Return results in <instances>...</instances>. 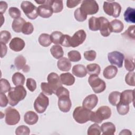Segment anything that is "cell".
Here are the masks:
<instances>
[{"mask_svg": "<svg viewBox=\"0 0 135 135\" xmlns=\"http://www.w3.org/2000/svg\"><path fill=\"white\" fill-rule=\"evenodd\" d=\"M26 94V91L23 85L11 88L7 95L8 103L13 107L15 106L20 101L24 99Z\"/></svg>", "mask_w": 135, "mask_h": 135, "instance_id": "obj_1", "label": "cell"}, {"mask_svg": "<svg viewBox=\"0 0 135 135\" xmlns=\"http://www.w3.org/2000/svg\"><path fill=\"white\" fill-rule=\"evenodd\" d=\"M92 111L83 107L75 108L73 112V118L78 123L83 124L91 120Z\"/></svg>", "mask_w": 135, "mask_h": 135, "instance_id": "obj_2", "label": "cell"}, {"mask_svg": "<svg viewBox=\"0 0 135 135\" xmlns=\"http://www.w3.org/2000/svg\"><path fill=\"white\" fill-rule=\"evenodd\" d=\"M111 115V109L108 106L103 105L100 107L96 111H92L90 121L97 123H100L103 120L109 119Z\"/></svg>", "mask_w": 135, "mask_h": 135, "instance_id": "obj_3", "label": "cell"}, {"mask_svg": "<svg viewBox=\"0 0 135 135\" xmlns=\"http://www.w3.org/2000/svg\"><path fill=\"white\" fill-rule=\"evenodd\" d=\"M88 82L95 93H101L106 89L105 82L97 75H90L88 79Z\"/></svg>", "mask_w": 135, "mask_h": 135, "instance_id": "obj_4", "label": "cell"}, {"mask_svg": "<svg viewBox=\"0 0 135 135\" xmlns=\"http://www.w3.org/2000/svg\"><path fill=\"white\" fill-rule=\"evenodd\" d=\"M103 8L107 15L115 18L120 16L121 11V5L115 2H104Z\"/></svg>", "mask_w": 135, "mask_h": 135, "instance_id": "obj_5", "label": "cell"}, {"mask_svg": "<svg viewBox=\"0 0 135 135\" xmlns=\"http://www.w3.org/2000/svg\"><path fill=\"white\" fill-rule=\"evenodd\" d=\"M80 9L85 15H93L99 11V5L94 0H84L82 2Z\"/></svg>", "mask_w": 135, "mask_h": 135, "instance_id": "obj_6", "label": "cell"}, {"mask_svg": "<svg viewBox=\"0 0 135 135\" xmlns=\"http://www.w3.org/2000/svg\"><path fill=\"white\" fill-rule=\"evenodd\" d=\"M49 104V98L43 92L39 94L34 103L35 110L38 113H42L45 111Z\"/></svg>", "mask_w": 135, "mask_h": 135, "instance_id": "obj_7", "label": "cell"}, {"mask_svg": "<svg viewBox=\"0 0 135 135\" xmlns=\"http://www.w3.org/2000/svg\"><path fill=\"white\" fill-rule=\"evenodd\" d=\"M21 8L29 19L35 20L38 15L37 7L30 1H23L21 4Z\"/></svg>", "mask_w": 135, "mask_h": 135, "instance_id": "obj_8", "label": "cell"}, {"mask_svg": "<svg viewBox=\"0 0 135 135\" xmlns=\"http://www.w3.org/2000/svg\"><path fill=\"white\" fill-rule=\"evenodd\" d=\"M5 122L9 126H14L17 124L20 120L19 112L15 109L11 107L7 108L5 111Z\"/></svg>", "mask_w": 135, "mask_h": 135, "instance_id": "obj_9", "label": "cell"}, {"mask_svg": "<svg viewBox=\"0 0 135 135\" xmlns=\"http://www.w3.org/2000/svg\"><path fill=\"white\" fill-rule=\"evenodd\" d=\"M57 98V105L60 111L65 113L69 112L72 106V102L70 98V93L60 95Z\"/></svg>", "mask_w": 135, "mask_h": 135, "instance_id": "obj_10", "label": "cell"}, {"mask_svg": "<svg viewBox=\"0 0 135 135\" xmlns=\"http://www.w3.org/2000/svg\"><path fill=\"white\" fill-rule=\"evenodd\" d=\"M47 83L53 92V93L55 94L56 90L62 86V82L59 75L54 72H51L49 74L47 78Z\"/></svg>", "mask_w": 135, "mask_h": 135, "instance_id": "obj_11", "label": "cell"}, {"mask_svg": "<svg viewBox=\"0 0 135 135\" xmlns=\"http://www.w3.org/2000/svg\"><path fill=\"white\" fill-rule=\"evenodd\" d=\"M108 59L111 64L115 65L119 68H121L123 65L124 56L123 53L115 51L108 54Z\"/></svg>", "mask_w": 135, "mask_h": 135, "instance_id": "obj_12", "label": "cell"}, {"mask_svg": "<svg viewBox=\"0 0 135 135\" xmlns=\"http://www.w3.org/2000/svg\"><path fill=\"white\" fill-rule=\"evenodd\" d=\"M86 37L85 32L83 30H80L76 31L73 34V36H71L70 45L71 47H75L82 44L85 41Z\"/></svg>", "mask_w": 135, "mask_h": 135, "instance_id": "obj_13", "label": "cell"}, {"mask_svg": "<svg viewBox=\"0 0 135 135\" xmlns=\"http://www.w3.org/2000/svg\"><path fill=\"white\" fill-rule=\"evenodd\" d=\"M50 0L44 1V3L37 7V13L39 16L42 18H49L53 13V10L49 4Z\"/></svg>", "mask_w": 135, "mask_h": 135, "instance_id": "obj_14", "label": "cell"}, {"mask_svg": "<svg viewBox=\"0 0 135 135\" xmlns=\"http://www.w3.org/2000/svg\"><path fill=\"white\" fill-rule=\"evenodd\" d=\"M98 20L99 22V30L100 31L101 34L104 37L109 36L111 31L110 26V22L108 19L103 16H100L98 17Z\"/></svg>", "mask_w": 135, "mask_h": 135, "instance_id": "obj_15", "label": "cell"}, {"mask_svg": "<svg viewBox=\"0 0 135 135\" xmlns=\"http://www.w3.org/2000/svg\"><path fill=\"white\" fill-rule=\"evenodd\" d=\"M98 97L94 94H90L86 96L83 100L82 102V107L91 110L95 108L98 104Z\"/></svg>", "mask_w": 135, "mask_h": 135, "instance_id": "obj_16", "label": "cell"}, {"mask_svg": "<svg viewBox=\"0 0 135 135\" xmlns=\"http://www.w3.org/2000/svg\"><path fill=\"white\" fill-rule=\"evenodd\" d=\"M25 45V42L23 39L18 37H15L11 41L9 47L15 52H20L24 48Z\"/></svg>", "mask_w": 135, "mask_h": 135, "instance_id": "obj_17", "label": "cell"}, {"mask_svg": "<svg viewBox=\"0 0 135 135\" xmlns=\"http://www.w3.org/2000/svg\"><path fill=\"white\" fill-rule=\"evenodd\" d=\"M134 101V90H126L120 94V102L123 104H129Z\"/></svg>", "mask_w": 135, "mask_h": 135, "instance_id": "obj_18", "label": "cell"}, {"mask_svg": "<svg viewBox=\"0 0 135 135\" xmlns=\"http://www.w3.org/2000/svg\"><path fill=\"white\" fill-rule=\"evenodd\" d=\"M100 128L102 134L104 135H113L115 133L116 130L115 125L111 122L102 123Z\"/></svg>", "mask_w": 135, "mask_h": 135, "instance_id": "obj_19", "label": "cell"}, {"mask_svg": "<svg viewBox=\"0 0 135 135\" xmlns=\"http://www.w3.org/2000/svg\"><path fill=\"white\" fill-rule=\"evenodd\" d=\"M38 120V115L32 111L26 112L24 115V122L28 125H33L36 123Z\"/></svg>", "mask_w": 135, "mask_h": 135, "instance_id": "obj_20", "label": "cell"}, {"mask_svg": "<svg viewBox=\"0 0 135 135\" xmlns=\"http://www.w3.org/2000/svg\"><path fill=\"white\" fill-rule=\"evenodd\" d=\"M58 69L62 71H69L71 68V63L69 59L63 57L60 59L57 62Z\"/></svg>", "mask_w": 135, "mask_h": 135, "instance_id": "obj_21", "label": "cell"}, {"mask_svg": "<svg viewBox=\"0 0 135 135\" xmlns=\"http://www.w3.org/2000/svg\"><path fill=\"white\" fill-rule=\"evenodd\" d=\"M60 78L62 83L65 85L71 86L75 82L74 76L69 72L62 73L60 75Z\"/></svg>", "mask_w": 135, "mask_h": 135, "instance_id": "obj_22", "label": "cell"}, {"mask_svg": "<svg viewBox=\"0 0 135 135\" xmlns=\"http://www.w3.org/2000/svg\"><path fill=\"white\" fill-rule=\"evenodd\" d=\"M118 73V69L114 65H109L103 70V76L107 79H111L115 76Z\"/></svg>", "mask_w": 135, "mask_h": 135, "instance_id": "obj_23", "label": "cell"}, {"mask_svg": "<svg viewBox=\"0 0 135 135\" xmlns=\"http://www.w3.org/2000/svg\"><path fill=\"white\" fill-rule=\"evenodd\" d=\"M72 73L78 78H83L86 76L87 71L85 67L82 64H76L72 68Z\"/></svg>", "mask_w": 135, "mask_h": 135, "instance_id": "obj_24", "label": "cell"}, {"mask_svg": "<svg viewBox=\"0 0 135 135\" xmlns=\"http://www.w3.org/2000/svg\"><path fill=\"white\" fill-rule=\"evenodd\" d=\"M110 26L111 32L114 33H120L124 28L123 23L120 20L117 19L112 20L110 22Z\"/></svg>", "mask_w": 135, "mask_h": 135, "instance_id": "obj_25", "label": "cell"}, {"mask_svg": "<svg viewBox=\"0 0 135 135\" xmlns=\"http://www.w3.org/2000/svg\"><path fill=\"white\" fill-rule=\"evenodd\" d=\"M124 20L129 23H135V9L134 8L128 7L125 11L124 14Z\"/></svg>", "mask_w": 135, "mask_h": 135, "instance_id": "obj_26", "label": "cell"}, {"mask_svg": "<svg viewBox=\"0 0 135 135\" xmlns=\"http://www.w3.org/2000/svg\"><path fill=\"white\" fill-rule=\"evenodd\" d=\"M26 60L25 58L22 55H18L14 60V65L18 70H23L24 72H26L25 68L27 66L26 65Z\"/></svg>", "mask_w": 135, "mask_h": 135, "instance_id": "obj_27", "label": "cell"}, {"mask_svg": "<svg viewBox=\"0 0 135 135\" xmlns=\"http://www.w3.org/2000/svg\"><path fill=\"white\" fill-rule=\"evenodd\" d=\"M26 22L22 17L15 19L12 24V28L13 30L16 33H20L22 31L23 27Z\"/></svg>", "mask_w": 135, "mask_h": 135, "instance_id": "obj_28", "label": "cell"}, {"mask_svg": "<svg viewBox=\"0 0 135 135\" xmlns=\"http://www.w3.org/2000/svg\"><path fill=\"white\" fill-rule=\"evenodd\" d=\"M50 52L52 56L56 59L62 58L64 54L63 49L60 45H53L50 49Z\"/></svg>", "mask_w": 135, "mask_h": 135, "instance_id": "obj_29", "label": "cell"}, {"mask_svg": "<svg viewBox=\"0 0 135 135\" xmlns=\"http://www.w3.org/2000/svg\"><path fill=\"white\" fill-rule=\"evenodd\" d=\"M25 78L24 75L20 72L15 73L12 77V82L15 86L23 85L25 83Z\"/></svg>", "mask_w": 135, "mask_h": 135, "instance_id": "obj_30", "label": "cell"}, {"mask_svg": "<svg viewBox=\"0 0 135 135\" xmlns=\"http://www.w3.org/2000/svg\"><path fill=\"white\" fill-rule=\"evenodd\" d=\"M49 4L53 10V13H54L61 12L63 8V4L62 1L50 0Z\"/></svg>", "mask_w": 135, "mask_h": 135, "instance_id": "obj_31", "label": "cell"}, {"mask_svg": "<svg viewBox=\"0 0 135 135\" xmlns=\"http://www.w3.org/2000/svg\"><path fill=\"white\" fill-rule=\"evenodd\" d=\"M86 69L87 73L90 75H98L101 71L100 65L97 63H92L87 65Z\"/></svg>", "mask_w": 135, "mask_h": 135, "instance_id": "obj_32", "label": "cell"}, {"mask_svg": "<svg viewBox=\"0 0 135 135\" xmlns=\"http://www.w3.org/2000/svg\"><path fill=\"white\" fill-rule=\"evenodd\" d=\"M121 93L119 91H113L111 92L108 97L109 102L113 106H116L120 102Z\"/></svg>", "mask_w": 135, "mask_h": 135, "instance_id": "obj_33", "label": "cell"}, {"mask_svg": "<svg viewBox=\"0 0 135 135\" xmlns=\"http://www.w3.org/2000/svg\"><path fill=\"white\" fill-rule=\"evenodd\" d=\"M38 42L43 47L49 46L52 43L50 35L47 33L41 34L38 37Z\"/></svg>", "mask_w": 135, "mask_h": 135, "instance_id": "obj_34", "label": "cell"}, {"mask_svg": "<svg viewBox=\"0 0 135 135\" xmlns=\"http://www.w3.org/2000/svg\"><path fill=\"white\" fill-rule=\"evenodd\" d=\"M89 28L91 31H97L99 30V22L98 18L94 16L91 17L89 20Z\"/></svg>", "mask_w": 135, "mask_h": 135, "instance_id": "obj_35", "label": "cell"}, {"mask_svg": "<svg viewBox=\"0 0 135 135\" xmlns=\"http://www.w3.org/2000/svg\"><path fill=\"white\" fill-rule=\"evenodd\" d=\"M101 133V128L97 123L91 124L89 127L87 131L88 135H100Z\"/></svg>", "mask_w": 135, "mask_h": 135, "instance_id": "obj_36", "label": "cell"}, {"mask_svg": "<svg viewBox=\"0 0 135 135\" xmlns=\"http://www.w3.org/2000/svg\"><path fill=\"white\" fill-rule=\"evenodd\" d=\"M63 35V34L60 31L53 32L50 35L52 43H53L54 44H60Z\"/></svg>", "mask_w": 135, "mask_h": 135, "instance_id": "obj_37", "label": "cell"}, {"mask_svg": "<svg viewBox=\"0 0 135 135\" xmlns=\"http://www.w3.org/2000/svg\"><path fill=\"white\" fill-rule=\"evenodd\" d=\"M117 110L118 113L120 115H124L127 114L129 111V104H126L119 102L116 105Z\"/></svg>", "mask_w": 135, "mask_h": 135, "instance_id": "obj_38", "label": "cell"}, {"mask_svg": "<svg viewBox=\"0 0 135 135\" xmlns=\"http://www.w3.org/2000/svg\"><path fill=\"white\" fill-rule=\"evenodd\" d=\"M69 60L71 62H78L81 60L80 53L76 50H72L68 53Z\"/></svg>", "mask_w": 135, "mask_h": 135, "instance_id": "obj_39", "label": "cell"}, {"mask_svg": "<svg viewBox=\"0 0 135 135\" xmlns=\"http://www.w3.org/2000/svg\"><path fill=\"white\" fill-rule=\"evenodd\" d=\"M135 26L134 25L130 26L122 34L125 38L132 39L133 40H135V34H134Z\"/></svg>", "mask_w": 135, "mask_h": 135, "instance_id": "obj_40", "label": "cell"}, {"mask_svg": "<svg viewBox=\"0 0 135 135\" xmlns=\"http://www.w3.org/2000/svg\"><path fill=\"white\" fill-rule=\"evenodd\" d=\"M30 133V128L26 126H18L15 130V134L17 135H28Z\"/></svg>", "mask_w": 135, "mask_h": 135, "instance_id": "obj_41", "label": "cell"}, {"mask_svg": "<svg viewBox=\"0 0 135 135\" xmlns=\"http://www.w3.org/2000/svg\"><path fill=\"white\" fill-rule=\"evenodd\" d=\"M134 75L135 73L134 71L129 72L126 74L125 77V82L128 85L130 86H134Z\"/></svg>", "mask_w": 135, "mask_h": 135, "instance_id": "obj_42", "label": "cell"}, {"mask_svg": "<svg viewBox=\"0 0 135 135\" xmlns=\"http://www.w3.org/2000/svg\"><path fill=\"white\" fill-rule=\"evenodd\" d=\"M11 38V34L7 31H2L0 32V41L5 44H7Z\"/></svg>", "mask_w": 135, "mask_h": 135, "instance_id": "obj_43", "label": "cell"}, {"mask_svg": "<svg viewBox=\"0 0 135 135\" xmlns=\"http://www.w3.org/2000/svg\"><path fill=\"white\" fill-rule=\"evenodd\" d=\"M75 19L79 22H83L87 18V16L84 15L81 11L80 8L79 7L76 9L74 13Z\"/></svg>", "mask_w": 135, "mask_h": 135, "instance_id": "obj_44", "label": "cell"}, {"mask_svg": "<svg viewBox=\"0 0 135 135\" xmlns=\"http://www.w3.org/2000/svg\"><path fill=\"white\" fill-rule=\"evenodd\" d=\"M11 89L9 82L5 79H1V92L5 93Z\"/></svg>", "mask_w": 135, "mask_h": 135, "instance_id": "obj_45", "label": "cell"}, {"mask_svg": "<svg viewBox=\"0 0 135 135\" xmlns=\"http://www.w3.org/2000/svg\"><path fill=\"white\" fill-rule=\"evenodd\" d=\"M8 13L10 16L14 20L20 18L21 15L20 10L15 7H11L8 9Z\"/></svg>", "mask_w": 135, "mask_h": 135, "instance_id": "obj_46", "label": "cell"}, {"mask_svg": "<svg viewBox=\"0 0 135 135\" xmlns=\"http://www.w3.org/2000/svg\"><path fill=\"white\" fill-rule=\"evenodd\" d=\"M124 60V66L125 69L129 71H133L134 70V64L133 59L131 57H127Z\"/></svg>", "mask_w": 135, "mask_h": 135, "instance_id": "obj_47", "label": "cell"}, {"mask_svg": "<svg viewBox=\"0 0 135 135\" xmlns=\"http://www.w3.org/2000/svg\"><path fill=\"white\" fill-rule=\"evenodd\" d=\"M34 27L33 24L30 22H26L22 28V32L25 35H30L33 32Z\"/></svg>", "mask_w": 135, "mask_h": 135, "instance_id": "obj_48", "label": "cell"}, {"mask_svg": "<svg viewBox=\"0 0 135 135\" xmlns=\"http://www.w3.org/2000/svg\"><path fill=\"white\" fill-rule=\"evenodd\" d=\"M97 56V53L94 50H89L84 52V57L85 59L89 61H94Z\"/></svg>", "mask_w": 135, "mask_h": 135, "instance_id": "obj_49", "label": "cell"}, {"mask_svg": "<svg viewBox=\"0 0 135 135\" xmlns=\"http://www.w3.org/2000/svg\"><path fill=\"white\" fill-rule=\"evenodd\" d=\"M26 87L31 92H33L36 88V82L35 80L32 78H28L26 80Z\"/></svg>", "mask_w": 135, "mask_h": 135, "instance_id": "obj_50", "label": "cell"}, {"mask_svg": "<svg viewBox=\"0 0 135 135\" xmlns=\"http://www.w3.org/2000/svg\"><path fill=\"white\" fill-rule=\"evenodd\" d=\"M41 88L42 92L47 95H51L53 92L46 82H42L41 83Z\"/></svg>", "mask_w": 135, "mask_h": 135, "instance_id": "obj_51", "label": "cell"}, {"mask_svg": "<svg viewBox=\"0 0 135 135\" xmlns=\"http://www.w3.org/2000/svg\"><path fill=\"white\" fill-rule=\"evenodd\" d=\"M70 38H71V36L70 35H66V34H63L61 41L60 44L64 47H71Z\"/></svg>", "mask_w": 135, "mask_h": 135, "instance_id": "obj_52", "label": "cell"}, {"mask_svg": "<svg viewBox=\"0 0 135 135\" xmlns=\"http://www.w3.org/2000/svg\"><path fill=\"white\" fill-rule=\"evenodd\" d=\"M8 103V98L5 94L3 92L0 93V106L1 107H5Z\"/></svg>", "mask_w": 135, "mask_h": 135, "instance_id": "obj_53", "label": "cell"}, {"mask_svg": "<svg viewBox=\"0 0 135 135\" xmlns=\"http://www.w3.org/2000/svg\"><path fill=\"white\" fill-rule=\"evenodd\" d=\"M81 2V1L68 0L66 1V6L69 8H73L78 6Z\"/></svg>", "mask_w": 135, "mask_h": 135, "instance_id": "obj_54", "label": "cell"}, {"mask_svg": "<svg viewBox=\"0 0 135 135\" xmlns=\"http://www.w3.org/2000/svg\"><path fill=\"white\" fill-rule=\"evenodd\" d=\"M7 8V4L4 1L0 2V13L1 14H3L5 12Z\"/></svg>", "mask_w": 135, "mask_h": 135, "instance_id": "obj_55", "label": "cell"}, {"mask_svg": "<svg viewBox=\"0 0 135 135\" xmlns=\"http://www.w3.org/2000/svg\"><path fill=\"white\" fill-rule=\"evenodd\" d=\"M1 57L2 58L4 56H5L6 53H7V47L6 45V44L3 43V42H1Z\"/></svg>", "mask_w": 135, "mask_h": 135, "instance_id": "obj_56", "label": "cell"}, {"mask_svg": "<svg viewBox=\"0 0 135 135\" xmlns=\"http://www.w3.org/2000/svg\"><path fill=\"white\" fill-rule=\"evenodd\" d=\"M131 134H132L131 132L129 130H128V129H123V130H121V131L119 133L120 135H122V134L130 135Z\"/></svg>", "mask_w": 135, "mask_h": 135, "instance_id": "obj_57", "label": "cell"}]
</instances>
